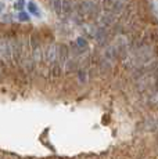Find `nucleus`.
<instances>
[{"mask_svg": "<svg viewBox=\"0 0 158 159\" xmlns=\"http://www.w3.org/2000/svg\"><path fill=\"white\" fill-rule=\"evenodd\" d=\"M24 6H25L24 0H17V2L14 3V8H16V10H20V11L24 8Z\"/></svg>", "mask_w": 158, "mask_h": 159, "instance_id": "3", "label": "nucleus"}, {"mask_svg": "<svg viewBox=\"0 0 158 159\" xmlns=\"http://www.w3.org/2000/svg\"><path fill=\"white\" fill-rule=\"evenodd\" d=\"M18 20L22 21V22H28V21L31 20V17H29V13H25V11H20V14H18Z\"/></svg>", "mask_w": 158, "mask_h": 159, "instance_id": "2", "label": "nucleus"}, {"mask_svg": "<svg viewBox=\"0 0 158 159\" xmlns=\"http://www.w3.org/2000/svg\"><path fill=\"white\" fill-rule=\"evenodd\" d=\"M26 7H28L29 14H33V15H36V17H39V15H40V11H39V8H38V6H36V3L29 2L28 4H26Z\"/></svg>", "mask_w": 158, "mask_h": 159, "instance_id": "1", "label": "nucleus"}, {"mask_svg": "<svg viewBox=\"0 0 158 159\" xmlns=\"http://www.w3.org/2000/svg\"><path fill=\"white\" fill-rule=\"evenodd\" d=\"M78 44L81 46V47H83V46H86V42H85L82 38H79V39H78Z\"/></svg>", "mask_w": 158, "mask_h": 159, "instance_id": "4", "label": "nucleus"}]
</instances>
